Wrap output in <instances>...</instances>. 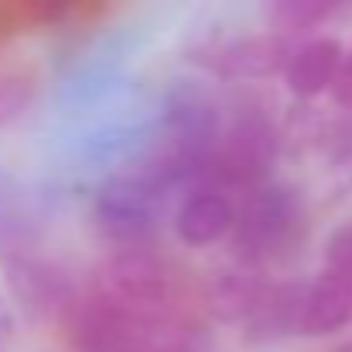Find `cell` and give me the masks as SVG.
<instances>
[{
  "label": "cell",
  "instance_id": "6da1fadb",
  "mask_svg": "<svg viewBox=\"0 0 352 352\" xmlns=\"http://www.w3.org/2000/svg\"><path fill=\"white\" fill-rule=\"evenodd\" d=\"M304 225V208L294 187H256L249 190V197L242 201V208H235V249L249 259H273L280 252H287Z\"/></svg>",
  "mask_w": 352,
  "mask_h": 352
},
{
  "label": "cell",
  "instance_id": "7a4b0ae2",
  "mask_svg": "<svg viewBox=\"0 0 352 352\" xmlns=\"http://www.w3.org/2000/svg\"><path fill=\"white\" fill-rule=\"evenodd\" d=\"M276 152H280V138L273 121L263 111H242L228 128L218 131L204 176L228 187H256L270 176Z\"/></svg>",
  "mask_w": 352,
  "mask_h": 352
},
{
  "label": "cell",
  "instance_id": "3957f363",
  "mask_svg": "<svg viewBox=\"0 0 352 352\" xmlns=\"http://www.w3.org/2000/svg\"><path fill=\"white\" fill-rule=\"evenodd\" d=\"M169 273L162 259H155L148 249H121L107 259L100 283L94 294H100L107 304L124 311L128 318L159 328V318L169 304Z\"/></svg>",
  "mask_w": 352,
  "mask_h": 352
},
{
  "label": "cell",
  "instance_id": "277c9868",
  "mask_svg": "<svg viewBox=\"0 0 352 352\" xmlns=\"http://www.w3.org/2000/svg\"><path fill=\"white\" fill-rule=\"evenodd\" d=\"M162 194L166 187H159L145 169L121 173L97 194V221L111 239L124 242L128 249H138L162 214Z\"/></svg>",
  "mask_w": 352,
  "mask_h": 352
},
{
  "label": "cell",
  "instance_id": "5b68a950",
  "mask_svg": "<svg viewBox=\"0 0 352 352\" xmlns=\"http://www.w3.org/2000/svg\"><path fill=\"white\" fill-rule=\"evenodd\" d=\"M4 270H8V283H11L14 297L21 300V307L28 314H52V311L73 304L69 280L56 266L32 259V256H11V259H4Z\"/></svg>",
  "mask_w": 352,
  "mask_h": 352
},
{
  "label": "cell",
  "instance_id": "8992f818",
  "mask_svg": "<svg viewBox=\"0 0 352 352\" xmlns=\"http://www.w3.org/2000/svg\"><path fill=\"white\" fill-rule=\"evenodd\" d=\"M232 225H235V204L228 194H221L214 187L194 190L176 208V218H173L176 239L190 249H204V245L225 239L232 232Z\"/></svg>",
  "mask_w": 352,
  "mask_h": 352
},
{
  "label": "cell",
  "instance_id": "52a82bcc",
  "mask_svg": "<svg viewBox=\"0 0 352 352\" xmlns=\"http://www.w3.org/2000/svg\"><path fill=\"white\" fill-rule=\"evenodd\" d=\"M352 318V283L342 276L321 273L314 276L304 294H300V311H297V335L321 338L338 331Z\"/></svg>",
  "mask_w": 352,
  "mask_h": 352
},
{
  "label": "cell",
  "instance_id": "ba28073f",
  "mask_svg": "<svg viewBox=\"0 0 352 352\" xmlns=\"http://www.w3.org/2000/svg\"><path fill=\"white\" fill-rule=\"evenodd\" d=\"M287 59H290V49L280 35H245L218 49L214 69L235 80H266L287 69Z\"/></svg>",
  "mask_w": 352,
  "mask_h": 352
},
{
  "label": "cell",
  "instance_id": "9c48e42d",
  "mask_svg": "<svg viewBox=\"0 0 352 352\" xmlns=\"http://www.w3.org/2000/svg\"><path fill=\"white\" fill-rule=\"evenodd\" d=\"M342 45L335 38H311L287 59V87L294 97H318L331 87L338 63H342Z\"/></svg>",
  "mask_w": 352,
  "mask_h": 352
},
{
  "label": "cell",
  "instance_id": "30bf717a",
  "mask_svg": "<svg viewBox=\"0 0 352 352\" xmlns=\"http://www.w3.org/2000/svg\"><path fill=\"white\" fill-rule=\"evenodd\" d=\"M300 294H304V283H273V287H263L249 318H245V328H249V338L256 342H270V338H283V335H297V311H300Z\"/></svg>",
  "mask_w": 352,
  "mask_h": 352
},
{
  "label": "cell",
  "instance_id": "8fae6325",
  "mask_svg": "<svg viewBox=\"0 0 352 352\" xmlns=\"http://www.w3.org/2000/svg\"><path fill=\"white\" fill-rule=\"evenodd\" d=\"M263 287L266 283H259L252 273H221L208 287V304L225 321H245Z\"/></svg>",
  "mask_w": 352,
  "mask_h": 352
},
{
  "label": "cell",
  "instance_id": "7c38bea8",
  "mask_svg": "<svg viewBox=\"0 0 352 352\" xmlns=\"http://www.w3.org/2000/svg\"><path fill=\"white\" fill-rule=\"evenodd\" d=\"M38 90V76L32 69H0V128L21 118Z\"/></svg>",
  "mask_w": 352,
  "mask_h": 352
},
{
  "label": "cell",
  "instance_id": "4fadbf2b",
  "mask_svg": "<svg viewBox=\"0 0 352 352\" xmlns=\"http://www.w3.org/2000/svg\"><path fill=\"white\" fill-rule=\"evenodd\" d=\"M32 225V208L21 187L0 176V242H25Z\"/></svg>",
  "mask_w": 352,
  "mask_h": 352
},
{
  "label": "cell",
  "instance_id": "5bb4252c",
  "mask_svg": "<svg viewBox=\"0 0 352 352\" xmlns=\"http://www.w3.org/2000/svg\"><path fill=\"white\" fill-rule=\"evenodd\" d=\"M331 11L335 4H328V0H283L273 8V25L283 32H307L331 18Z\"/></svg>",
  "mask_w": 352,
  "mask_h": 352
},
{
  "label": "cell",
  "instance_id": "9a60e30c",
  "mask_svg": "<svg viewBox=\"0 0 352 352\" xmlns=\"http://www.w3.org/2000/svg\"><path fill=\"white\" fill-rule=\"evenodd\" d=\"M324 273L352 283V221L338 225L324 242Z\"/></svg>",
  "mask_w": 352,
  "mask_h": 352
},
{
  "label": "cell",
  "instance_id": "2e32d148",
  "mask_svg": "<svg viewBox=\"0 0 352 352\" xmlns=\"http://www.w3.org/2000/svg\"><path fill=\"white\" fill-rule=\"evenodd\" d=\"M328 90H331V97H335L338 107H349V111H352V52L342 56L338 73H335V80H331Z\"/></svg>",
  "mask_w": 352,
  "mask_h": 352
},
{
  "label": "cell",
  "instance_id": "e0dca14e",
  "mask_svg": "<svg viewBox=\"0 0 352 352\" xmlns=\"http://www.w3.org/2000/svg\"><path fill=\"white\" fill-rule=\"evenodd\" d=\"M11 331H14V314H11V304L0 297V352L11 342Z\"/></svg>",
  "mask_w": 352,
  "mask_h": 352
},
{
  "label": "cell",
  "instance_id": "ac0fdd59",
  "mask_svg": "<svg viewBox=\"0 0 352 352\" xmlns=\"http://www.w3.org/2000/svg\"><path fill=\"white\" fill-rule=\"evenodd\" d=\"M335 352H352V345H338V349H335Z\"/></svg>",
  "mask_w": 352,
  "mask_h": 352
}]
</instances>
